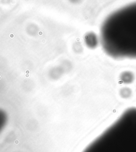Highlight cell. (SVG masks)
<instances>
[{
  "mask_svg": "<svg viewBox=\"0 0 136 152\" xmlns=\"http://www.w3.org/2000/svg\"><path fill=\"white\" fill-rule=\"evenodd\" d=\"M0 79H1V76H0Z\"/></svg>",
  "mask_w": 136,
  "mask_h": 152,
  "instance_id": "obj_6",
  "label": "cell"
},
{
  "mask_svg": "<svg viewBox=\"0 0 136 152\" xmlns=\"http://www.w3.org/2000/svg\"><path fill=\"white\" fill-rule=\"evenodd\" d=\"M10 36L11 38H13V36H14V35H13V34H11Z\"/></svg>",
  "mask_w": 136,
  "mask_h": 152,
  "instance_id": "obj_4",
  "label": "cell"
},
{
  "mask_svg": "<svg viewBox=\"0 0 136 152\" xmlns=\"http://www.w3.org/2000/svg\"><path fill=\"white\" fill-rule=\"evenodd\" d=\"M83 152H136V107H130Z\"/></svg>",
  "mask_w": 136,
  "mask_h": 152,
  "instance_id": "obj_2",
  "label": "cell"
},
{
  "mask_svg": "<svg viewBox=\"0 0 136 152\" xmlns=\"http://www.w3.org/2000/svg\"><path fill=\"white\" fill-rule=\"evenodd\" d=\"M29 76V74H26V77H28Z\"/></svg>",
  "mask_w": 136,
  "mask_h": 152,
  "instance_id": "obj_5",
  "label": "cell"
},
{
  "mask_svg": "<svg viewBox=\"0 0 136 152\" xmlns=\"http://www.w3.org/2000/svg\"><path fill=\"white\" fill-rule=\"evenodd\" d=\"M26 74H30V71H29V70H26Z\"/></svg>",
  "mask_w": 136,
  "mask_h": 152,
  "instance_id": "obj_3",
  "label": "cell"
},
{
  "mask_svg": "<svg viewBox=\"0 0 136 152\" xmlns=\"http://www.w3.org/2000/svg\"><path fill=\"white\" fill-rule=\"evenodd\" d=\"M100 40L112 58L136 60V2L111 12L102 23Z\"/></svg>",
  "mask_w": 136,
  "mask_h": 152,
  "instance_id": "obj_1",
  "label": "cell"
}]
</instances>
